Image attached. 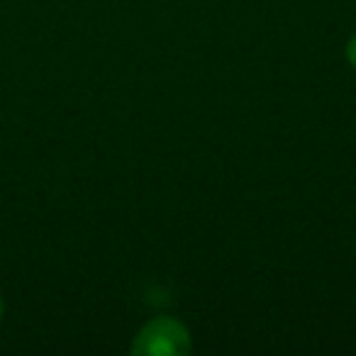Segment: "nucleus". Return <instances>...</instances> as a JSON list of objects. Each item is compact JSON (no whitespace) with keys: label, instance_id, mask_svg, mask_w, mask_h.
<instances>
[{"label":"nucleus","instance_id":"f257e3e1","mask_svg":"<svg viewBox=\"0 0 356 356\" xmlns=\"http://www.w3.org/2000/svg\"><path fill=\"white\" fill-rule=\"evenodd\" d=\"M129 351L134 356H188L193 351V337L181 320L159 315L139 327Z\"/></svg>","mask_w":356,"mask_h":356},{"label":"nucleus","instance_id":"f03ea898","mask_svg":"<svg viewBox=\"0 0 356 356\" xmlns=\"http://www.w3.org/2000/svg\"><path fill=\"white\" fill-rule=\"evenodd\" d=\"M346 61L351 64V69H356V35L349 40V44H346Z\"/></svg>","mask_w":356,"mask_h":356},{"label":"nucleus","instance_id":"7ed1b4c3","mask_svg":"<svg viewBox=\"0 0 356 356\" xmlns=\"http://www.w3.org/2000/svg\"><path fill=\"white\" fill-rule=\"evenodd\" d=\"M3 312H6V302H3V298H0V317H3Z\"/></svg>","mask_w":356,"mask_h":356}]
</instances>
